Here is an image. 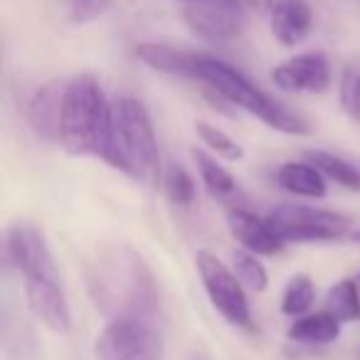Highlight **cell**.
<instances>
[{"label":"cell","mask_w":360,"mask_h":360,"mask_svg":"<svg viewBox=\"0 0 360 360\" xmlns=\"http://www.w3.org/2000/svg\"><path fill=\"white\" fill-rule=\"evenodd\" d=\"M350 109H353V116L360 121V75L355 77L353 86H350Z\"/></svg>","instance_id":"484cf974"},{"label":"cell","mask_w":360,"mask_h":360,"mask_svg":"<svg viewBox=\"0 0 360 360\" xmlns=\"http://www.w3.org/2000/svg\"><path fill=\"white\" fill-rule=\"evenodd\" d=\"M173 3H183V6H188V3H193V0H173Z\"/></svg>","instance_id":"f1b7e54d"},{"label":"cell","mask_w":360,"mask_h":360,"mask_svg":"<svg viewBox=\"0 0 360 360\" xmlns=\"http://www.w3.org/2000/svg\"><path fill=\"white\" fill-rule=\"evenodd\" d=\"M195 131H198V136H200L202 143H205L210 150H215L217 155H222L225 160H240L242 158L240 143H237V141H232L222 129L207 124V121H198Z\"/></svg>","instance_id":"cb8c5ba5"},{"label":"cell","mask_w":360,"mask_h":360,"mask_svg":"<svg viewBox=\"0 0 360 360\" xmlns=\"http://www.w3.org/2000/svg\"><path fill=\"white\" fill-rule=\"evenodd\" d=\"M227 227L232 237L257 257H274L284 250V240L271 230L266 217H259L245 207H232L227 212Z\"/></svg>","instance_id":"7c38bea8"},{"label":"cell","mask_w":360,"mask_h":360,"mask_svg":"<svg viewBox=\"0 0 360 360\" xmlns=\"http://www.w3.org/2000/svg\"><path fill=\"white\" fill-rule=\"evenodd\" d=\"M62 96H65V84H60V82L42 84L32 94L30 104H27V119H30V126L40 139L60 141Z\"/></svg>","instance_id":"9a60e30c"},{"label":"cell","mask_w":360,"mask_h":360,"mask_svg":"<svg viewBox=\"0 0 360 360\" xmlns=\"http://www.w3.org/2000/svg\"><path fill=\"white\" fill-rule=\"evenodd\" d=\"M304 155L328 180H335L338 186L348 188V191H360V168L345 160L343 155L328 153V150H306Z\"/></svg>","instance_id":"d6986e66"},{"label":"cell","mask_w":360,"mask_h":360,"mask_svg":"<svg viewBox=\"0 0 360 360\" xmlns=\"http://www.w3.org/2000/svg\"><path fill=\"white\" fill-rule=\"evenodd\" d=\"M195 266H198V274H200L202 289H205L207 299L215 306L217 314L227 323L250 330L255 323H252L250 301H247L245 284L240 281V276L227 264H222L217 257L207 255V252H198Z\"/></svg>","instance_id":"8992f818"},{"label":"cell","mask_w":360,"mask_h":360,"mask_svg":"<svg viewBox=\"0 0 360 360\" xmlns=\"http://www.w3.org/2000/svg\"><path fill=\"white\" fill-rule=\"evenodd\" d=\"M193 160L198 165V173H200V180L205 191L210 193L217 200H225V198H232L237 193V180L232 178V173L227 168H222L212 155H207L205 150H193Z\"/></svg>","instance_id":"ac0fdd59"},{"label":"cell","mask_w":360,"mask_h":360,"mask_svg":"<svg viewBox=\"0 0 360 360\" xmlns=\"http://www.w3.org/2000/svg\"><path fill=\"white\" fill-rule=\"evenodd\" d=\"M326 311L333 314L340 323L360 321V289L355 279H340L326 294Z\"/></svg>","instance_id":"ffe728a7"},{"label":"cell","mask_w":360,"mask_h":360,"mask_svg":"<svg viewBox=\"0 0 360 360\" xmlns=\"http://www.w3.org/2000/svg\"><path fill=\"white\" fill-rule=\"evenodd\" d=\"M183 20L193 35L212 45H227L237 40L245 25L240 0H193L183 8Z\"/></svg>","instance_id":"ba28073f"},{"label":"cell","mask_w":360,"mask_h":360,"mask_svg":"<svg viewBox=\"0 0 360 360\" xmlns=\"http://www.w3.org/2000/svg\"><path fill=\"white\" fill-rule=\"evenodd\" d=\"M358 355H360V353H358Z\"/></svg>","instance_id":"4dcf8cb0"},{"label":"cell","mask_w":360,"mask_h":360,"mask_svg":"<svg viewBox=\"0 0 360 360\" xmlns=\"http://www.w3.org/2000/svg\"><path fill=\"white\" fill-rule=\"evenodd\" d=\"M136 57L146 67L163 72V75L183 77V79L193 82L198 77V57H200V52L183 50V47L165 45V42H141V45H136Z\"/></svg>","instance_id":"5bb4252c"},{"label":"cell","mask_w":360,"mask_h":360,"mask_svg":"<svg viewBox=\"0 0 360 360\" xmlns=\"http://www.w3.org/2000/svg\"><path fill=\"white\" fill-rule=\"evenodd\" d=\"M316 299V289H314V279L309 274H294L289 279L284 289V296H281V311L286 316H304L306 311L311 309Z\"/></svg>","instance_id":"7402d4cb"},{"label":"cell","mask_w":360,"mask_h":360,"mask_svg":"<svg viewBox=\"0 0 360 360\" xmlns=\"http://www.w3.org/2000/svg\"><path fill=\"white\" fill-rule=\"evenodd\" d=\"M62 3H65V13L70 18V22L86 25V22L104 18L114 0H62Z\"/></svg>","instance_id":"d4e9b609"},{"label":"cell","mask_w":360,"mask_h":360,"mask_svg":"<svg viewBox=\"0 0 360 360\" xmlns=\"http://www.w3.org/2000/svg\"><path fill=\"white\" fill-rule=\"evenodd\" d=\"M160 183H163L165 195H168V200L173 205L180 207L193 205V200H195V180L191 178V173L183 165L168 163V168L160 175Z\"/></svg>","instance_id":"44dd1931"},{"label":"cell","mask_w":360,"mask_h":360,"mask_svg":"<svg viewBox=\"0 0 360 360\" xmlns=\"http://www.w3.org/2000/svg\"><path fill=\"white\" fill-rule=\"evenodd\" d=\"M60 143L72 155H91L111 165L114 158V101L91 75L65 82Z\"/></svg>","instance_id":"7a4b0ae2"},{"label":"cell","mask_w":360,"mask_h":360,"mask_svg":"<svg viewBox=\"0 0 360 360\" xmlns=\"http://www.w3.org/2000/svg\"><path fill=\"white\" fill-rule=\"evenodd\" d=\"M86 281L96 309L111 316V321H148L158 304L153 274L143 257L129 245H111L101 250L89 266Z\"/></svg>","instance_id":"6da1fadb"},{"label":"cell","mask_w":360,"mask_h":360,"mask_svg":"<svg viewBox=\"0 0 360 360\" xmlns=\"http://www.w3.org/2000/svg\"><path fill=\"white\" fill-rule=\"evenodd\" d=\"M247 6L252 8L255 13H269L271 11V6H274L276 0H245Z\"/></svg>","instance_id":"4316f807"},{"label":"cell","mask_w":360,"mask_h":360,"mask_svg":"<svg viewBox=\"0 0 360 360\" xmlns=\"http://www.w3.org/2000/svg\"><path fill=\"white\" fill-rule=\"evenodd\" d=\"M271 82L281 91L323 94L330 86V62L323 52H301L271 70Z\"/></svg>","instance_id":"30bf717a"},{"label":"cell","mask_w":360,"mask_h":360,"mask_svg":"<svg viewBox=\"0 0 360 360\" xmlns=\"http://www.w3.org/2000/svg\"><path fill=\"white\" fill-rule=\"evenodd\" d=\"M326 175L316 168L309 160H286L279 170H276V183L284 188L286 193L299 198H311V200H319L326 198Z\"/></svg>","instance_id":"2e32d148"},{"label":"cell","mask_w":360,"mask_h":360,"mask_svg":"<svg viewBox=\"0 0 360 360\" xmlns=\"http://www.w3.org/2000/svg\"><path fill=\"white\" fill-rule=\"evenodd\" d=\"M232 262H235V274L240 276V281L252 291H264L266 284H269V274H266L264 264L257 259V255L242 250L232 255Z\"/></svg>","instance_id":"603a6c76"},{"label":"cell","mask_w":360,"mask_h":360,"mask_svg":"<svg viewBox=\"0 0 360 360\" xmlns=\"http://www.w3.org/2000/svg\"><path fill=\"white\" fill-rule=\"evenodd\" d=\"M291 340L304 345H326L333 343L340 335V321L328 311H319V314L299 316L286 330Z\"/></svg>","instance_id":"e0dca14e"},{"label":"cell","mask_w":360,"mask_h":360,"mask_svg":"<svg viewBox=\"0 0 360 360\" xmlns=\"http://www.w3.org/2000/svg\"><path fill=\"white\" fill-rule=\"evenodd\" d=\"M25 299L30 311L47 328L55 330V333H70L72 311L60 279H47V276L25 279Z\"/></svg>","instance_id":"8fae6325"},{"label":"cell","mask_w":360,"mask_h":360,"mask_svg":"<svg viewBox=\"0 0 360 360\" xmlns=\"http://www.w3.org/2000/svg\"><path fill=\"white\" fill-rule=\"evenodd\" d=\"M355 281H358V289H360V274H358V276H355Z\"/></svg>","instance_id":"f546056e"},{"label":"cell","mask_w":360,"mask_h":360,"mask_svg":"<svg viewBox=\"0 0 360 360\" xmlns=\"http://www.w3.org/2000/svg\"><path fill=\"white\" fill-rule=\"evenodd\" d=\"M350 240H353V242H358V245H360V230L350 232Z\"/></svg>","instance_id":"83f0119b"},{"label":"cell","mask_w":360,"mask_h":360,"mask_svg":"<svg viewBox=\"0 0 360 360\" xmlns=\"http://www.w3.org/2000/svg\"><path fill=\"white\" fill-rule=\"evenodd\" d=\"M96 360H160V338L148 321H109L96 338Z\"/></svg>","instance_id":"52a82bcc"},{"label":"cell","mask_w":360,"mask_h":360,"mask_svg":"<svg viewBox=\"0 0 360 360\" xmlns=\"http://www.w3.org/2000/svg\"><path fill=\"white\" fill-rule=\"evenodd\" d=\"M195 82L205 84L207 89L215 91L227 104H232V106H237V109L262 119L269 129H276V131H281V134H291V136L309 134V124H306L304 116H299L296 111H291L289 106H284L281 101H276L274 96H269L262 86H257L245 72L232 67L230 62L220 60V57L200 52V57H198Z\"/></svg>","instance_id":"3957f363"},{"label":"cell","mask_w":360,"mask_h":360,"mask_svg":"<svg viewBox=\"0 0 360 360\" xmlns=\"http://www.w3.org/2000/svg\"><path fill=\"white\" fill-rule=\"evenodd\" d=\"M111 168L141 183H155L160 170L158 139L143 101L134 96L114 99V158Z\"/></svg>","instance_id":"277c9868"},{"label":"cell","mask_w":360,"mask_h":360,"mask_svg":"<svg viewBox=\"0 0 360 360\" xmlns=\"http://www.w3.org/2000/svg\"><path fill=\"white\" fill-rule=\"evenodd\" d=\"M266 222L284 242H335L350 232V217L309 205H276Z\"/></svg>","instance_id":"5b68a950"},{"label":"cell","mask_w":360,"mask_h":360,"mask_svg":"<svg viewBox=\"0 0 360 360\" xmlns=\"http://www.w3.org/2000/svg\"><path fill=\"white\" fill-rule=\"evenodd\" d=\"M6 252L11 264L22 274V279L32 276H47V279H60L57 276L55 257H52L42 230L32 222H15L6 235Z\"/></svg>","instance_id":"9c48e42d"},{"label":"cell","mask_w":360,"mask_h":360,"mask_svg":"<svg viewBox=\"0 0 360 360\" xmlns=\"http://www.w3.org/2000/svg\"><path fill=\"white\" fill-rule=\"evenodd\" d=\"M269 27L279 45L296 47L314 27V11L306 0H276L269 11Z\"/></svg>","instance_id":"4fadbf2b"}]
</instances>
